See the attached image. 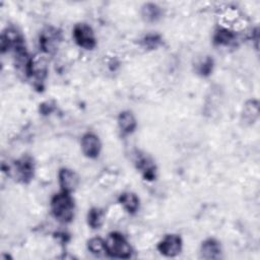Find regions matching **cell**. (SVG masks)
Segmentation results:
<instances>
[{
    "label": "cell",
    "mask_w": 260,
    "mask_h": 260,
    "mask_svg": "<svg viewBox=\"0 0 260 260\" xmlns=\"http://www.w3.org/2000/svg\"><path fill=\"white\" fill-rule=\"evenodd\" d=\"M53 215L61 222H69L74 216V200L70 193L62 191L55 194L51 200Z\"/></svg>",
    "instance_id": "1"
},
{
    "label": "cell",
    "mask_w": 260,
    "mask_h": 260,
    "mask_svg": "<svg viewBox=\"0 0 260 260\" xmlns=\"http://www.w3.org/2000/svg\"><path fill=\"white\" fill-rule=\"evenodd\" d=\"M105 242L107 254L113 258L127 259L132 254V249L129 243L125 237L118 232L111 233Z\"/></svg>",
    "instance_id": "2"
},
{
    "label": "cell",
    "mask_w": 260,
    "mask_h": 260,
    "mask_svg": "<svg viewBox=\"0 0 260 260\" xmlns=\"http://www.w3.org/2000/svg\"><path fill=\"white\" fill-rule=\"evenodd\" d=\"M73 38L76 44L86 50L95 47V37L92 28L86 23H77L73 28Z\"/></svg>",
    "instance_id": "3"
},
{
    "label": "cell",
    "mask_w": 260,
    "mask_h": 260,
    "mask_svg": "<svg viewBox=\"0 0 260 260\" xmlns=\"http://www.w3.org/2000/svg\"><path fill=\"white\" fill-rule=\"evenodd\" d=\"M48 59L45 54H37L29 58L25 72L27 75L35 77L39 80H43L47 75Z\"/></svg>",
    "instance_id": "4"
},
{
    "label": "cell",
    "mask_w": 260,
    "mask_h": 260,
    "mask_svg": "<svg viewBox=\"0 0 260 260\" xmlns=\"http://www.w3.org/2000/svg\"><path fill=\"white\" fill-rule=\"evenodd\" d=\"M14 172L16 178L22 183L29 182L32 179L35 173V164L32 157L29 155H24L17 159L14 164Z\"/></svg>",
    "instance_id": "5"
},
{
    "label": "cell",
    "mask_w": 260,
    "mask_h": 260,
    "mask_svg": "<svg viewBox=\"0 0 260 260\" xmlns=\"http://www.w3.org/2000/svg\"><path fill=\"white\" fill-rule=\"evenodd\" d=\"M61 41V32L54 27H47L40 35V47L44 53H52Z\"/></svg>",
    "instance_id": "6"
},
{
    "label": "cell",
    "mask_w": 260,
    "mask_h": 260,
    "mask_svg": "<svg viewBox=\"0 0 260 260\" xmlns=\"http://www.w3.org/2000/svg\"><path fill=\"white\" fill-rule=\"evenodd\" d=\"M157 250L167 257H175L182 250V239L178 235H167L158 243Z\"/></svg>",
    "instance_id": "7"
},
{
    "label": "cell",
    "mask_w": 260,
    "mask_h": 260,
    "mask_svg": "<svg viewBox=\"0 0 260 260\" xmlns=\"http://www.w3.org/2000/svg\"><path fill=\"white\" fill-rule=\"evenodd\" d=\"M101 147H102L101 141L95 134L91 132H87L82 136L81 149L85 156L89 158L98 157L101 151Z\"/></svg>",
    "instance_id": "8"
},
{
    "label": "cell",
    "mask_w": 260,
    "mask_h": 260,
    "mask_svg": "<svg viewBox=\"0 0 260 260\" xmlns=\"http://www.w3.org/2000/svg\"><path fill=\"white\" fill-rule=\"evenodd\" d=\"M58 178H59V184L62 191H65L68 193H71L72 191H74L77 188L79 183L77 174L74 171L66 168L61 169L59 171Z\"/></svg>",
    "instance_id": "9"
},
{
    "label": "cell",
    "mask_w": 260,
    "mask_h": 260,
    "mask_svg": "<svg viewBox=\"0 0 260 260\" xmlns=\"http://www.w3.org/2000/svg\"><path fill=\"white\" fill-rule=\"evenodd\" d=\"M221 254L219 243L215 239L205 240L200 248V256L203 259H218Z\"/></svg>",
    "instance_id": "10"
},
{
    "label": "cell",
    "mask_w": 260,
    "mask_h": 260,
    "mask_svg": "<svg viewBox=\"0 0 260 260\" xmlns=\"http://www.w3.org/2000/svg\"><path fill=\"white\" fill-rule=\"evenodd\" d=\"M135 162L137 169L140 170L145 180L151 181L155 178V165L148 156L137 155Z\"/></svg>",
    "instance_id": "11"
},
{
    "label": "cell",
    "mask_w": 260,
    "mask_h": 260,
    "mask_svg": "<svg viewBox=\"0 0 260 260\" xmlns=\"http://www.w3.org/2000/svg\"><path fill=\"white\" fill-rule=\"evenodd\" d=\"M118 125L123 133L129 134L136 128V119L131 112L124 111L118 117Z\"/></svg>",
    "instance_id": "12"
},
{
    "label": "cell",
    "mask_w": 260,
    "mask_h": 260,
    "mask_svg": "<svg viewBox=\"0 0 260 260\" xmlns=\"http://www.w3.org/2000/svg\"><path fill=\"white\" fill-rule=\"evenodd\" d=\"M119 202L128 213H135L139 208V198L132 192L122 193L119 197Z\"/></svg>",
    "instance_id": "13"
},
{
    "label": "cell",
    "mask_w": 260,
    "mask_h": 260,
    "mask_svg": "<svg viewBox=\"0 0 260 260\" xmlns=\"http://www.w3.org/2000/svg\"><path fill=\"white\" fill-rule=\"evenodd\" d=\"M259 116V104L256 100L248 101L243 109V119L247 123H254Z\"/></svg>",
    "instance_id": "14"
},
{
    "label": "cell",
    "mask_w": 260,
    "mask_h": 260,
    "mask_svg": "<svg viewBox=\"0 0 260 260\" xmlns=\"http://www.w3.org/2000/svg\"><path fill=\"white\" fill-rule=\"evenodd\" d=\"M235 39L236 35L234 31L228 28H219L214 34L213 42L218 46H229L235 41Z\"/></svg>",
    "instance_id": "15"
},
{
    "label": "cell",
    "mask_w": 260,
    "mask_h": 260,
    "mask_svg": "<svg viewBox=\"0 0 260 260\" xmlns=\"http://www.w3.org/2000/svg\"><path fill=\"white\" fill-rule=\"evenodd\" d=\"M104 221V213L103 211L98 208H91L87 213V223L91 229H99Z\"/></svg>",
    "instance_id": "16"
},
{
    "label": "cell",
    "mask_w": 260,
    "mask_h": 260,
    "mask_svg": "<svg viewBox=\"0 0 260 260\" xmlns=\"http://www.w3.org/2000/svg\"><path fill=\"white\" fill-rule=\"evenodd\" d=\"M142 16L147 21H155L160 16V9L153 3H146L142 7Z\"/></svg>",
    "instance_id": "17"
},
{
    "label": "cell",
    "mask_w": 260,
    "mask_h": 260,
    "mask_svg": "<svg viewBox=\"0 0 260 260\" xmlns=\"http://www.w3.org/2000/svg\"><path fill=\"white\" fill-rule=\"evenodd\" d=\"M88 250L96 256H102L104 254H107L106 250V242L101 238H92L87 243Z\"/></svg>",
    "instance_id": "18"
},
{
    "label": "cell",
    "mask_w": 260,
    "mask_h": 260,
    "mask_svg": "<svg viewBox=\"0 0 260 260\" xmlns=\"http://www.w3.org/2000/svg\"><path fill=\"white\" fill-rule=\"evenodd\" d=\"M213 68V60L210 57L205 58L198 66V72L202 76H207L211 73Z\"/></svg>",
    "instance_id": "19"
},
{
    "label": "cell",
    "mask_w": 260,
    "mask_h": 260,
    "mask_svg": "<svg viewBox=\"0 0 260 260\" xmlns=\"http://www.w3.org/2000/svg\"><path fill=\"white\" fill-rule=\"evenodd\" d=\"M161 43V39L158 35H148L143 39V45L149 49H155Z\"/></svg>",
    "instance_id": "20"
}]
</instances>
